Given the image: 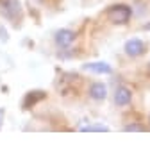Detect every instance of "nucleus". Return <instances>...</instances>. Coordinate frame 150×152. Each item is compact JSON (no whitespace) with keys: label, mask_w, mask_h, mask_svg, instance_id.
<instances>
[{"label":"nucleus","mask_w":150,"mask_h":152,"mask_svg":"<svg viewBox=\"0 0 150 152\" xmlns=\"http://www.w3.org/2000/svg\"><path fill=\"white\" fill-rule=\"evenodd\" d=\"M130 16H132V9H130L129 6H125V4L111 6V7L106 11V18H107L111 23H114V25H125V23H129Z\"/></svg>","instance_id":"obj_1"},{"label":"nucleus","mask_w":150,"mask_h":152,"mask_svg":"<svg viewBox=\"0 0 150 152\" xmlns=\"http://www.w3.org/2000/svg\"><path fill=\"white\" fill-rule=\"evenodd\" d=\"M0 11H2V15L13 23H16L22 18V4H20V0H0Z\"/></svg>","instance_id":"obj_2"},{"label":"nucleus","mask_w":150,"mask_h":152,"mask_svg":"<svg viewBox=\"0 0 150 152\" xmlns=\"http://www.w3.org/2000/svg\"><path fill=\"white\" fill-rule=\"evenodd\" d=\"M123 50H125V54L129 57H139V56H143L146 52V43L143 39H139V38H130V39L125 41Z\"/></svg>","instance_id":"obj_3"},{"label":"nucleus","mask_w":150,"mask_h":152,"mask_svg":"<svg viewBox=\"0 0 150 152\" xmlns=\"http://www.w3.org/2000/svg\"><path fill=\"white\" fill-rule=\"evenodd\" d=\"M132 102V91L127 86H118L114 90V104L118 107H125Z\"/></svg>","instance_id":"obj_4"},{"label":"nucleus","mask_w":150,"mask_h":152,"mask_svg":"<svg viewBox=\"0 0 150 152\" xmlns=\"http://www.w3.org/2000/svg\"><path fill=\"white\" fill-rule=\"evenodd\" d=\"M54 39H55V45H57V47L66 48V47H70V45L75 41V32L70 31V29H61V31L55 32Z\"/></svg>","instance_id":"obj_5"},{"label":"nucleus","mask_w":150,"mask_h":152,"mask_svg":"<svg viewBox=\"0 0 150 152\" xmlns=\"http://www.w3.org/2000/svg\"><path fill=\"white\" fill-rule=\"evenodd\" d=\"M82 68H84V70H88V72H91V73H98V75H109V73H113L111 64H107V63H104V61L88 63V64H84Z\"/></svg>","instance_id":"obj_6"},{"label":"nucleus","mask_w":150,"mask_h":152,"mask_svg":"<svg viewBox=\"0 0 150 152\" xmlns=\"http://www.w3.org/2000/svg\"><path fill=\"white\" fill-rule=\"evenodd\" d=\"M90 97L93 99V100H97V102H100V100H106L107 99V86L104 84V83H93L91 86H90Z\"/></svg>","instance_id":"obj_7"},{"label":"nucleus","mask_w":150,"mask_h":152,"mask_svg":"<svg viewBox=\"0 0 150 152\" xmlns=\"http://www.w3.org/2000/svg\"><path fill=\"white\" fill-rule=\"evenodd\" d=\"M45 97H47V93H43V91H31V93H27L25 99H23V109H31L34 104H38Z\"/></svg>","instance_id":"obj_8"},{"label":"nucleus","mask_w":150,"mask_h":152,"mask_svg":"<svg viewBox=\"0 0 150 152\" xmlns=\"http://www.w3.org/2000/svg\"><path fill=\"white\" fill-rule=\"evenodd\" d=\"M123 131H127V132H145L146 125H143V124H129V125L123 127Z\"/></svg>","instance_id":"obj_9"},{"label":"nucleus","mask_w":150,"mask_h":152,"mask_svg":"<svg viewBox=\"0 0 150 152\" xmlns=\"http://www.w3.org/2000/svg\"><path fill=\"white\" fill-rule=\"evenodd\" d=\"M82 131H100V132H106V131H109V127L107 125H104V124H91V125H86V127H82Z\"/></svg>","instance_id":"obj_10"},{"label":"nucleus","mask_w":150,"mask_h":152,"mask_svg":"<svg viewBox=\"0 0 150 152\" xmlns=\"http://www.w3.org/2000/svg\"><path fill=\"white\" fill-rule=\"evenodd\" d=\"M2 122H4V109L0 107V125H2Z\"/></svg>","instance_id":"obj_11"},{"label":"nucleus","mask_w":150,"mask_h":152,"mask_svg":"<svg viewBox=\"0 0 150 152\" xmlns=\"http://www.w3.org/2000/svg\"><path fill=\"white\" fill-rule=\"evenodd\" d=\"M148 125H150V116H148Z\"/></svg>","instance_id":"obj_12"}]
</instances>
